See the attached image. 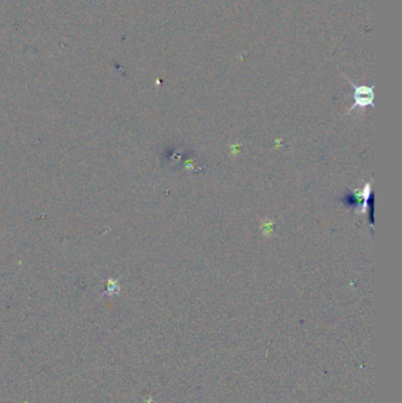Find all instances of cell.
Masks as SVG:
<instances>
[{
  "mask_svg": "<svg viewBox=\"0 0 402 403\" xmlns=\"http://www.w3.org/2000/svg\"><path fill=\"white\" fill-rule=\"evenodd\" d=\"M350 85L353 86L354 89V93H353L354 104L353 106L350 107V110L366 109V107L368 106L372 107L373 100H374V91H373L372 86L355 85L353 83H350Z\"/></svg>",
  "mask_w": 402,
  "mask_h": 403,
  "instance_id": "1",
  "label": "cell"
}]
</instances>
